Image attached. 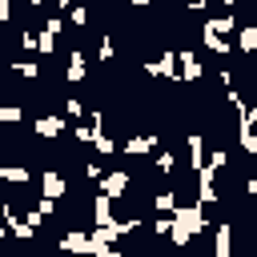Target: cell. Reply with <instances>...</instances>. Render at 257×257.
Here are the masks:
<instances>
[{"mask_svg": "<svg viewBox=\"0 0 257 257\" xmlns=\"http://www.w3.org/2000/svg\"><path fill=\"white\" fill-rule=\"evenodd\" d=\"M32 173L24 169V165H0V181H8V185H24Z\"/></svg>", "mask_w": 257, "mask_h": 257, "instance_id": "18", "label": "cell"}, {"mask_svg": "<svg viewBox=\"0 0 257 257\" xmlns=\"http://www.w3.org/2000/svg\"><path fill=\"white\" fill-rule=\"evenodd\" d=\"M253 157H257V153H253Z\"/></svg>", "mask_w": 257, "mask_h": 257, "instance_id": "46", "label": "cell"}, {"mask_svg": "<svg viewBox=\"0 0 257 257\" xmlns=\"http://www.w3.org/2000/svg\"><path fill=\"white\" fill-rule=\"evenodd\" d=\"M100 173H104L100 161H88V165H84V177H88V181H100Z\"/></svg>", "mask_w": 257, "mask_h": 257, "instance_id": "34", "label": "cell"}, {"mask_svg": "<svg viewBox=\"0 0 257 257\" xmlns=\"http://www.w3.org/2000/svg\"><path fill=\"white\" fill-rule=\"evenodd\" d=\"M205 205L201 201H193V205H177L173 209V229H169V241L177 245V249H185L197 233H205Z\"/></svg>", "mask_w": 257, "mask_h": 257, "instance_id": "1", "label": "cell"}, {"mask_svg": "<svg viewBox=\"0 0 257 257\" xmlns=\"http://www.w3.org/2000/svg\"><path fill=\"white\" fill-rule=\"evenodd\" d=\"M189 153H193V173L205 165V137L201 133H189Z\"/></svg>", "mask_w": 257, "mask_h": 257, "instance_id": "19", "label": "cell"}, {"mask_svg": "<svg viewBox=\"0 0 257 257\" xmlns=\"http://www.w3.org/2000/svg\"><path fill=\"white\" fill-rule=\"evenodd\" d=\"M253 225H257V217H253Z\"/></svg>", "mask_w": 257, "mask_h": 257, "instance_id": "44", "label": "cell"}, {"mask_svg": "<svg viewBox=\"0 0 257 257\" xmlns=\"http://www.w3.org/2000/svg\"><path fill=\"white\" fill-rule=\"evenodd\" d=\"M128 4H133V8H145V4H149V0H128Z\"/></svg>", "mask_w": 257, "mask_h": 257, "instance_id": "39", "label": "cell"}, {"mask_svg": "<svg viewBox=\"0 0 257 257\" xmlns=\"http://www.w3.org/2000/svg\"><path fill=\"white\" fill-rule=\"evenodd\" d=\"M245 189H249V193H257V173H253V177L245 181Z\"/></svg>", "mask_w": 257, "mask_h": 257, "instance_id": "37", "label": "cell"}, {"mask_svg": "<svg viewBox=\"0 0 257 257\" xmlns=\"http://www.w3.org/2000/svg\"><path fill=\"white\" fill-rule=\"evenodd\" d=\"M157 145H161V137H157V133H137V137H128L120 149H124V157H149Z\"/></svg>", "mask_w": 257, "mask_h": 257, "instance_id": "5", "label": "cell"}, {"mask_svg": "<svg viewBox=\"0 0 257 257\" xmlns=\"http://www.w3.org/2000/svg\"><path fill=\"white\" fill-rule=\"evenodd\" d=\"M145 72H149V76H169V80H181V72H177V52H161V60L145 64Z\"/></svg>", "mask_w": 257, "mask_h": 257, "instance_id": "9", "label": "cell"}, {"mask_svg": "<svg viewBox=\"0 0 257 257\" xmlns=\"http://www.w3.org/2000/svg\"><path fill=\"white\" fill-rule=\"evenodd\" d=\"M221 193H217V169H209V165H201L197 169V201L201 205H213Z\"/></svg>", "mask_w": 257, "mask_h": 257, "instance_id": "4", "label": "cell"}, {"mask_svg": "<svg viewBox=\"0 0 257 257\" xmlns=\"http://www.w3.org/2000/svg\"><path fill=\"white\" fill-rule=\"evenodd\" d=\"M40 193H44V197H52V201H60V197L68 193L64 173H60V169H44V173H40Z\"/></svg>", "mask_w": 257, "mask_h": 257, "instance_id": "6", "label": "cell"}, {"mask_svg": "<svg viewBox=\"0 0 257 257\" xmlns=\"http://www.w3.org/2000/svg\"><path fill=\"white\" fill-rule=\"evenodd\" d=\"M92 225H104V229L116 225V217H112V197H104V193L92 197Z\"/></svg>", "mask_w": 257, "mask_h": 257, "instance_id": "10", "label": "cell"}, {"mask_svg": "<svg viewBox=\"0 0 257 257\" xmlns=\"http://www.w3.org/2000/svg\"><path fill=\"white\" fill-rule=\"evenodd\" d=\"M64 128H68L64 116H36V120H32V133H36L40 141H56Z\"/></svg>", "mask_w": 257, "mask_h": 257, "instance_id": "8", "label": "cell"}, {"mask_svg": "<svg viewBox=\"0 0 257 257\" xmlns=\"http://www.w3.org/2000/svg\"><path fill=\"white\" fill-rule=\"evenodd\" d=\"M20 48H24V52H36V32H32V28L20 32Z\"/></svg>", "mask_w": 257, "mask_h": 257, "instance_id": "33", "label": "cell"}, {"mask_svg": "<svg viewBox=\"0 0 257 257\" xmlns=\"http://www.w3.org/2000/svg\"><path fill=\"white\" fill-rule=\"evenodd\" d=\"M0 257H4V253H0ZM8 257H28V253H8Z\"/></svg>", "mask_w": 257, "mask_h": 257, "instance_id": "43", "label": "cell"}, {"mask_svg": "<svg viewBox=\"0 0 257 257\" xmlns=\"http://www.w3.org/2000/svg\"><path fill=\"white\" fill-rule=\"evenodd\" d=\"M24 221H28V225H32V229H36V225H40V221H44V217H40V213H36V209H28V213H24Z\"/></svg>", "mask_w": 257, "mask_h": 257, "instance_id": "36", "label": "cell"}, {"mask_svg": "<svg viewBox=\"0 0 257 257\" xmlns=\"http://www.w3.org/2000/svg\"><path fill=\"white\" fill-rule=\"evenodd\" d=\"M0 149H4V145H0Z\"/></svg>", "mask_w": 257, "mask_h": 257, "instance_id": "45", "label": "cell"}, {"mask_svg": "<svg viewBox=\"0 0 257 257\" xmlns=\"http://www.w3.org/2000/svg\"><path fill=\"white\" fill-rule=\"evenodd\" d=\"M153 165H157V169H161V173H165V177H169V173H173V169H177V157H173V153H169V149H161V153H157V161H153Z\"/></svg>", "mask_w": 257, "mask_h": 257, "instance_id": "24", "label": "cell"}, {"mask_svg": "<svg viewBox=\"0 0 257 257\" xmlns=\"http://www.w3.org/2000/svg\"><path fill=\"white\" fill-rule=\"evenodd\" d=\"M4 237H8V229H4V225H0V241H4Z\"/></svg>", "mask_w": 257, "mask_h": 257, "instance_id": "41", "label": "cell"}, {"mask_svg": "<svg viewBox=\"0 0 257 257\" xmlns=\"http://www.w3.org/2000/svg\"><path fill=\"white\" fill-rule=\"evenodd\" d=\"M56 245H60V253H72V257H88V233H84V229H68V233H64Z\"/></svg>", "mask_w": 257, "mask_h": 257, "instance_id": "7", "label": "cell"}, {"mask_svg": "<svg viewBox=\"0 0 257 257\" xmlns=\"http://www.w3.org/2000/svg\"><path fill=\"white\" fill-rule=\"evenodd\" d=\"M0 217H4V225H8V233H12V237H20V241H32V233H36V229H32L28 221H20V217L12 213V205H0Z\"/></svg>", "mask_w": 257, "mask_h": 257, "instance_id": "11", "label": "cell"}, {"mask_svg": "<svg viewBox=\"0 0 257 257\" xmlns=\"http://www.w3.org/2000/svg\"><path fill=\"white\" fill-rule=\"evenodd\" d=\"M169 229H173V213H157V221H153V233H157V237H169Z\"/></svg>", "mask_w": 257, "mask_h": 257, "instance_id": "25", "label": "cell"}, {"mask_svg": "<svg viewBox=\"0 0 257 257\" xmlns=\"http://www.w3.org/2000/svg\"><path fill=\"white\" fill-rule=\"evenodd\" d=\"M0 120H4V124H20V120H24V108H20V104H0Z\"/></svg>", "mask_w": 257, "mask_h": 257, "instance_id": "23", "label": "cell"}, {"mask_svg": "<svg viewBox=\"0 0 257 257\" xmlns=\"http://www.w3.org/2000/svg\"><path fill=\"white\" fill-rule=\"evenodd\" d=\"M177 205H181V201H177V193H169V189H165V193H157V197H153V209H157V213H173V209H177Z\"/></svg>", "mask_w": 257, "mask_h": 257, "instance_id": "22", "label": "cell"}, {"mask_svg": "<svg viewBox=\"0 0 257 257\" xmlns=\"http://www.w3.org/2000/svg\"><path fill=\"white\" fill-rule=\"evenodd\" d=\"M237 4H241V0H225V8H237Z\"/></svg>", "mask_w": 257, "mask_h": 257, "instance_id": "40", "label": "cell"}, {"mask_svg": "<svg viewBox=\"0 0 257 257\" xmlns=\"http://www.w3.org/2000/svg\"><path fill=\"white\" fill-rule=\"evenodd\" d=\"M237 145H241V153H257V137H253V124H237Z\"/></svg>", "mask_w": 257, "mask_h": 257, "instance_id": "20", "label": "cell"}, {"mask_svg": "<svg viewBox=\"0 0 257 257\" xmlns=\"http://www.w3.org/2000/svg\"><path fill=\"white\" fill-rule=\"evenodd\" d=\"M28 4H32V8H40V4H44V0H28Z\"/></svg>", "mask_w": 257, "mask_h": 257, "instance_id": "42", "label": "cell"}, {"mask_svg": "<svg viewBox=\"0 0 257 257\" xmlns=\"http://www.w3.org/2000/svg\"><path fill=\"white\" fill-rule=\"evenodd\" d=\"M68 20H72L76 28H84V24H88V8H84V4H72V8H68Z\"/></svg>", "mask_w": 257, "mask_h": 257, "instance_id": "26", "label": "cell"}, {"mask_svg": "<svg viewBox=\"0 0 257 257\" xmlns=\"http://www.w3.org/2000/svg\"><path fill=\"white\" fill-rule=\"evenodd\" d=\"M225 161H229V153H225V149H213V153L205 157V165H209V169H217V173L225 169Z\"/></svg>", "mask_w": 257, "mask_h": 257, "instance_id": "28", "label": "cell"}, {"mask_svg": "<svg viewBox=\"0 0 257 257\" xmlns=\"http://www.w3.org/2000/svg\"><path fill=\"white\" fill-rule=\"evenodd\" d=\"M201 28H209V32H217V36H225V32H237V16H233V12H225V16H209Z\"/></svg>", "mask_w": 257, "mask_h": 257, "instance_id": "15", "label": "cell"}, {"mask_svg": "<svg viewBox=\"0 0 257 257\" xmlns=\"http://www.w3.org/2000/svg\"><path fill=\"white\" fill-rule=\"evenodd\" d=\"M60 28H64L60 16H48V20L40 24V32H36V52H40V56H52V52H56V36H60Z\"/></svg>", "mask_w": 257, "mask_h": 257, "instance_id": "2", "label": "cell"}, {"mask_svg": "<svg viewBox=\"0 0 257 257\" xmlns=\"http://www.w3.org/2000/svg\"><path fill=\"white\" fill-rule=\"evenodd\" d=\"M12 68H16L20 76H28V80H36V76H40V64H32V60H20V64H12Z\"/></svg>", "mask_w": 257, "mask_h": 257, "instance_id": "30", "label": "cell"}, {"mask_svg": "<svg viewBox=\"0 0 257 257\" xmlns=\"http://www.w3.org/2000/svg\"><path fill=\"white\" fill-rule=\"evenodd\" d=\"M88 145H96L100 157H112V153H116V141H112L104 128H92V141H88Z\"/></svg>", "mask_w": 257, "mask_h": 257, "instance_id": "17", "label": "cell"}, {"mask_svg": "<svg viewBox=\"0 0 257 257\" xmlns=\"http://www.w3.org/2000/svg\"><path fill=\"white\" fill-rule=\"evenodd\" d=\"M72 137L88 145V141H92V124H80V120H76V124H72Z\"/></svg>", "mask_w": 257, "mask_h": 257, "instance_id": "32", "label": "cell"}, {"mask_svg": "<svg viewBox=\"0 0 257 257\" xmlns=\"http://www.w3.org/2000/svg\"><path fill=\"white\" fill-rule=\"evenodd\" d=\"M36 213H40V217H52V213H56V201L40 193V201H36Z\"/></svg>", "mask_w": 257, "mask_h": 257, "instance_id": "31", "label": "cell"}, {"mask_svg": "<svg viewBox=\"0 0 257 257\" xmlns=\"http://www.w3.org/2000/svg\"><path fill=\"white\" fill-rule=\"evenodd\" d=\"M201 40H205V48H209V52H217V56H229V40H225V36H217V32L201 28Z\"/></svg>", "mask_w": 257, "mask_h": 257, "instance_id": "16", "label": "cell"}, {"mask_svg": "<svg viewBox=\"0 0 257 257\" xmlns=\"http://www.w3.org/2000/svg\"><path fill=\"white\" fill-rule=\"evenodd\" d=\"M237 48H241V52H253V48H257V24L237 28Z\"/></svg>", "mask_w": 257, "mask_h": 257, "instance_id": "21", "label": "cell"}, {"mask_svg": "<svg viewBox=\"0 0 257 257\" xmlns=\"http://www.w3.org/2000/svg\"><path fill=\"white\" fill-rule=\"evenodd\" d=\"M116 44H112V32H100V60H112Z\"/></svg>", "mask_w": 257, "mask_h": 257, "instance_id": "29", "label": "cell"}, {"mask_svg": "<svg viewBox=\"0 0 257 257\" xmlns=\"http://www.w3.org/2000/svg\"><path fill=\"white\" fill-rule=\"evenodd\" d=\"M56 4H60V12H64V8H72V4H76V0H56Z\"/></svg>", "mask_w": 257, "mask_h": 257, "instance_id": "38", "label": "cell"}, {"mask_svg": "<svg viewBox=\"0 0 257 257\" xmlns=\"http://www.w3.org/2000/svg\"><path fill=\"white\" fill-rule=\"evenodd\" d=\"M177 72H181V80H201L205 68H201V60L185 48V52H177Z\"/></svg>", "mask_w": 257, "mask_h": 257, "instance_id": "13", "label": "cell"}, {"mask_svg": "<svg viewBox=\"0 0 257 257\" xmlns=\"http://www.w3.org/2000/svg\"><path fill=\"white\" fill-rule=\"evenodd\" d=\"M12 20V0H0V24Z\"/></svg>", "mask_w": 257, "mask_h": 257, "instance_id": "35", "label": "cell"}, {"mask_svg": "<svg viewBox=\"0 0 257 257\" xmlns=\"http://www.w3.org/2000/svg\"><path fill=\"white\" fill-rule=\"evenodd\" d=\"M64 112H68V120H80V116H84V104H80L76 96H64Z\"/></svg>", "mask_w": 257, "mask_h": 257, "instance_id": "27", "label": "cell"}, {"mask_svg": "<svg viewBox=\"0 0 257 257\" xmlns=\"http://www.w3.org/2000/svg\"><path fill=\"white\" fill-rule=\"evenodd\" d=\"M229 253H233V225L221 221L213 233V257H229Z\"/></svg>", "mask_w": 257, "mask_h": 257, "instance_id": "14", "label": "cell"}, {"mask_svg": "<svg viewBox=\"0 0 257 257\" xmlns=\"http://www.w3.org/2000/svg\"><path fill=\"white\" fill-rule=\"evenodd\" d=\"M88 76V64H84V52L76 48V52H68V64H64V80L68 84H80Z\"/></svg>", "mask_w": 257, "mask_h": 257, "instance_id": "12", "label": "cell"}, {"mask_svg": "<svg viewBox=\"0 0 257 257\" xmlns=\"http://www.w3.org/2000/svg\"><path fill=\"white\" fill-rule=\"evenodd\" d=\"M96 193H104V197H124L128 193V173L124 169H112V173H100V181H96Z\"/></svg>", "mask_w": 257, "mask_h": 257, "instance_id": "3", "label": "cell"}]
</instances>
